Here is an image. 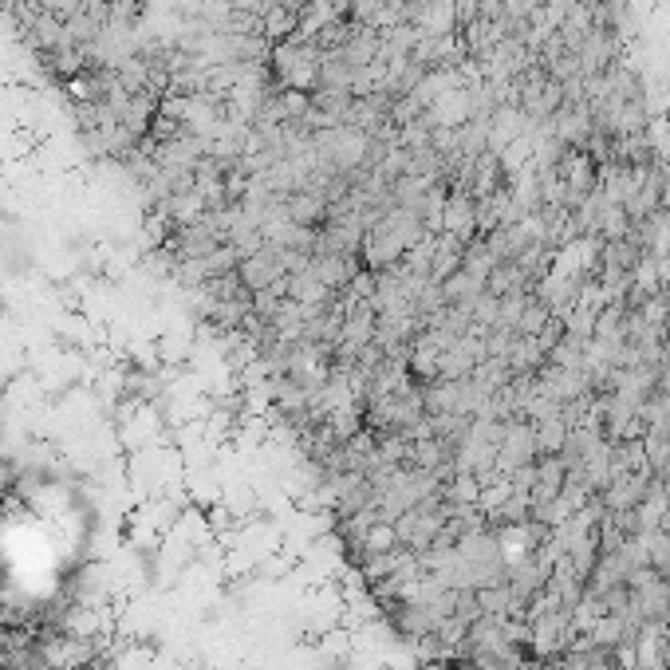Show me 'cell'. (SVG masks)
Instances as JSON below:
<instances>
[{"instance_id": "1", "label": "cell", "mask_w": 670, "mask_h": 670, "mask_svg": "<svg viewBox=\"0 0 670 670\" xmlns=\"http://www.w3.org/2000/svg\"><path fill=\"white\" fill-rule=\"evenodd\" d=\"M442 233H450V237H458L462 245H469L473 237H481L477 233V201L462 194V190H450L446 194V205H442Z\"/></svg>"}, {"instance_id": "3", "label": "cell", "mask_w": 670, "mask_h": 670, "mask_svg": "<svg viewBox=\"0 0 670 670\" xmlns=\"http://www.w3.org/2000/svg\"><path fill=\"white\" fill-rule=\"evenodd\" d=\"M146 16V0H111V28H134Z\"/></svg>"}, {"instance_id": "4", "label": "cell", "mask_w": 670, "mask_h": 670, "mask_svg": "<svg viewBox=\"0 0 670 670\" xmlns=\"http://www.w3.org/2000/svg\"><path fill=\"white\" fill-rule=\"evenodd\" d=\"M40 8L52 12V16H60V20H71V16L83 12V0H40Z\"/></svg>"}, {"instance_id": "2", "label": "cell", "mask_w": 670, "mask_h": 670, "mask_svg": "<svg viewBox=\"0 0 670 670\" xmlns=\"http://www.w3.org/2000/svg\"><path fill=\"white\" fill-rule=\"evenodd\" d=\"M296 28H300V12L288 8V4H272V8L261 12V36H265L272 48L284 44V40H292Z\"/></svg>"}]
</instances>
